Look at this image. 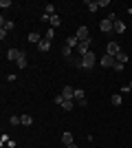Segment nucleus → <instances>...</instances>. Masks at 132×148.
I'll return each instance as SVG.
<instances>
[{
    "label": "nucleus",
    "instance_id": "nucleus-1",
    "mask_svg": "<svg viewBox=\"0 0 132 148\" xmlns=\"http://www.w3.org/2000/svg\"><path fill=\"white\" fill-rule=\"evenodd\" d=\"M95 62H97V56H95L93 51H88L86 56L82 58V66H84V69H93V66H95Z\"/></svg>",
    "mask_w": 132,
    "mask_h": 148
},
{
    "label": "nucleus",
    "instance_id": "nucleus-2",
    "mask_svg": "<svg viewBox=\"0 0 132 148\" xmlns=\"http://www.w3.org/2000/svg\"><path fill=\"white\" fill-rule=\"evenodd\" d=\"M75 38L79 40V42H88V40H93V38H90V31H88V27H79V29L75 31Z\"/></svg>",
    "mask_w": 132,
    "mask_h": 148
},
{
    "label": "nucleus",
    "instance_id": "nucleus-3",
    "mask_svg": "<svg viewBox=\"0 0 132 148\" xmlns=\"http://www.w3.org/2000/svg\"><path fill=\"white\" fill-rule=\"evenodd\" d=\"M106 53H108V56H112L114 60H117V56L121 53V47H119L117 42H108V47H106Z\"/></svg>",
    "mask_w": 132,
    "mask_h": 148
},
{
    "label": "nucleus",
    "instance_id": "nucleus-4",
    "mask_svg": "<svg viewBox=\"0 0 132 148\" xmlns=\"http://www.w3.org/2000/svg\"><path fill=\"white\" fill-rule=\"evenodd\" d=\"M90 42H93V40H88V42H79V44H77V56H79V58H84V56H86V53H88V51H90Z\"/></svg>",
    "mask_w": 132,
    "mask_h": 148
},
{
    "label": "nucleus",
    "instance_id": "nucleus-5",
    "mask_svg": "<svg viewBox=\"0 0 132 148\" xmlns=\"http://www.w3.org/2000/svg\"><path fill=\"white\" fill-rule=\"evenodd\" d=\"M99 29L104 31V33H110V31L114 29V22H110V20H108V18H104V20H101V22H99Z\"/></svg>",
    "mask_w": 132,
    "mask_h": 148
},
{
    "label": "nucleus",
    "instance_id": "nucleus-6",
    "mask_svg": "<svg viewBox=\"0 0 132 148\" xmlns=\"http://www.w3.org/2000/svg\"><path fill=\"white\" fill-rule=\"evenodd\" d=\"M20 58H22V51H18V49H9V51H7V60L18 62Z\"/></svg>",
    "mask_w": 132,
    "mask_h": 148
},
{
    "label": "nucleus",
    "instance_id": "nucleus-7",
    "mask_svg": "<svg viewBox=\"0 0 132 148\" xmlns=\"http://www.w3.org/2000/svg\"><path fill=\"white\" fill-rule=\"evenodd\" d=\"M114 62H117V60H114L112 56H108V53H106V56L99 60V64H101V66H106V69H110V66H114Z\"/></svg>",
    "mask_w": 132,
    "mask_h": 148
},
{
    "label": "nucleus",
    "instance_id": "nucleus-8",
    "mask_svg": "<svg viewBox=\"0 0 132 148\" xmlns=\"http://www.w3.org/2000/svg\"><path fill=\"white\" fill-rule=\"evenodd\" d=\"M62 95H64V99H75V88H73V86H64Z\"/></svg>",
    "mask_w": 132,
    "mask_h": 148
},
{
    "label": "nucleus",
    "instance_id": "nucleus-9",
    "mask_svg": "<svg viewBox=\"0 0 132 148\" xmlns=\"http://www.w3.org/2000/svg\"><path fill=\"white\" fill-rule=\"evenodd\" d=\"M62 144H64V146H70V144H75V142H73V133H70V130L62 133Z\"/></svg>",
    "mask_w": 132,
    "mask_h": 148
},
{
    "label": "nucleus",
    "instance_id": "nucleus-10",
    "mask_svg": "<svg viewBox=\"0 0 132 148\" xmlns=\"http://www.w3.org/2000/svg\"><path fill=\"white\" fill-rule=\"evenodd\" d=\"M38 47H40V51H42V53H49V51H51V40H46V38H44Z\"/></svg>",
    "mask_w": 132,
    "mask_h": 148
},
{
    "label": "nucleus",
    "instance_id": "nucleus-11",
    "mask_svg": "<svg viewBox=\"0 0 132 148\" xmlns=\"http://www.w3.org/2000/svg\"><path fill=\"white\" fill-rule=\"evenodd\" d=\"M60 25H62V18H60L57 13H53V16H51V29H57Z\"/></svg>",
    "mask_w": 132,
    "mask_h": 148
},
{
    "label": "nucleus",
    "instance_id": "nucleus-12",
    "mask_svg": "<svg viewBox=\"0 0 132 148\" xmlns=\"http://www.w3.org/2000/svg\"><path fill=\"white\" fill-rule=\"evenodd\" d=\"M77 44H79V40H77L75 36H68V38H66V47H70V49H77Z\"/></svg>",
    "mask_w": 132,
    "mask_h": 148
},
{
    "label": "nucleus",
    "instance_id": "nucleus-13",
    "mask_svg": "<svg viewBox=\"0 0 132 148\" xmlns=\"http://www.w3.org/2000/svg\"><path fill=\"white\" fill-rule=\"evenodd\" d=\"M20 119H22V126H31V124H33V117L29 115V113H22Z\"/></svg>",
    "mask_w": 132,
    "mask_h": 148
},
{
    "label": "nucleus",
    "instance_id": "nucleus-14",
    "mask_svg": "<svg viewBox=\"0 0 132 148\" xmlns=\"http://www.w3.org/2000/svg\"><path fill=\"white\" fill-rule=\"evenodd\" d=\"M86 7H88V11H90V13H95L97 9H99V2H97V0H88Z\"/></svg>",
    "mask_w": 132,
    "mask_h": 148
},
{
    "label": "nucleus",
    "instance_id": "nucleus-15",
    "mask_svg": "<svg viewBox=\"0 0 132 148\" xmlns=\"http://www.w3.org/2000/svg\"><path fill=\"white\" fill-rule=\"evenodd\" d=\"M114 33H123V31H126V22H121V20H117V22H114Z\"/></svg>",
    "mask_w": 132,
    "mask_h": 148
},
{
    "label": "nucleus",
    "instance_id": "nucleus-16",
    "mask_svg": "<svg viewBox=\"0 0 132 148\" xmlns=\"http://www.w3.org/2000/svg\"><path fill=\"white\" fill-rule=\"evenodd\" d=\"M70 56H73V49L64 44V47H62V58H66V60H70Z\"/></svg>",
    "mask_w": 132,
    "mask_h": 148
},
{
    "label": "nucleus",
    "instance_id": "nucleus-17",
    "mask_svg": "<svg viewBox=\"0 0 132 148\" xmlns=\"http://www.w3.org/2000/svg\"><path fill=\"white\" fill-rule=\"evenodd\" d=\"M121 102H123V97H121L119 93H117V95H112V97H110V104H112V106H121Z\"/></svg>",
    "mask_w": 132,
    "mask_h": 148
},
{
    "label": "nucleus",
    "instance_id": "nucleus-18",
    "mask_svg": "<svg viewBox=\"0 0 132 148\" xmlns=\"http://www.w3.org/2000/svg\"><path fill=\"white\" fill-rule=\"evenodd\" d=\"M62 108H64V111H73V108H75L73 99H64V102H62Z\"/></svg>",
    "mask_w": 132,
    "mask_h": 148
},
{
    "label": "nucleus",
    "instance_id": "nucleus-19",
    "mask_svg": "<svg viewBox=\"0 0 132 148\" xmlns=\"http://www.w3.org/2000/svg\"><path fill=\"white\" fill-rule=\"evenodd\" d=\"M0 25H2V29H5V31H11L13 29V22H11V20H5V18H2V20H0Z\"/></svg>",
    "mask_w": 132,
    "mask_h": 148
},
{
    "label": "nucleus",
    "instance_id": "nucleus-20",
    "mask_svg": "<svg viewBox=\"0 0 132 148\" xmlns=\"http://www.w3.org/2000/svg\"><path fill=\"white\" fill-rule=\"evenodd\" d=\"M44 13H46V16H53V13H55V7L51 5V2H46V5H44Z\"/></svg>",
    "mask_w": 132,
    "mask_h": 148
},
{
    "label": "nucleus",
    "instance_id": "nucleus-21",
    "mask_svg": "<svg viewBox=\"0 0 132 148\" xmlns=\"http://www.w3.org/2000/svg\"><path fill=\"white\" fill-rule=\"evenodd\" d=\"M29 42H42V40H40V33H35V31H31V33H29Z\"/></svg>",
    "mask_w": 132,
    "mask_h": 148
},
{
    "label": "nucleus",
    "instance_id": "nucleus-22",
    "mask_svg": "<svg viewBox=\"0 0 132 148\" xmlns=\"http://www.w3.org/2000/svg\"><path fill=\"white\" fill-rule=\"evenodd\" d=\"M16 64H18L20 69H26V53H24V51H22V58H20V60L16 62Z\"/></svg>",
    "mask_w": 132,
    "mask_h": 148
},
{
    "label": "nucleus",
    "instance_id": "nucleus-23",
    "mask_svg": "<svg viewBox=\"0 0 132 148\" xmlns=\"http://www.w3.org/2000/svg\"><path fill=\"white\" fill-rule=\"evenodd\" d=\"M9 124H11V126H18V124H22L20 115H11V117H9Z\"/></svg>",
    "mask_w": 132,
    "mask_h": 148
},
{
    "label": "nucleus",
    "instance_id": "nucleus-24",
    "mask_svg": "<svg viewBox=\"0 0 132 148\" xmlns=\"http://www.w3.org/2000/svg\"><path fill=\"white\" fill-rule=\"evenodd\" d=\"M117 62H121V64H126V62H128V53H126V51H121L119 56H117Z\"/></svg>",
    "mask_w": 132,
    "mask_h": 148
},
{
    "label": "nucleus",
    "instance_id": "nucleus-25",
    "mask_svg": "<svg viewBox=\"0 0 132 148\" xmlns=\"http://www.w3.org/2000/svg\"><path fill=\"white\" fill-rule=\"evenodd\" d=\"M84 95H86V93H84L82 88H75V99H77V102H79V99H84Z\"/></svg>",
    "mask_w": 132,
    "mask_h": 148
},
{
    "label": "nucleus",
    "instance_id": "nucleus-26",
    "mask_svg": "<svg viewBox=\"0 0 132 148\" xmlns=\"http://www.w3.org/2000/svg\"><path fill=\"white\" fill-rule=\"evenodd\" d=\"M44 38H46V40H51V42H53V38H55V29H49V31H46V36H44Z\"/></svg>",
    "mask_w": 132,
    "mask_h": 148
},
{
    "label": "nucleus",
    "instance_id": "nucleus-27",
    "mask_svg": "<svg viewBox=\"0 0 132 148\" xmlns=\"http://www.w3.org/2000/svg\"><path fill=\"white\" fill-rule=\"evenodd\" d=\"M112 71H117V73H121V71H123V64H121V62H114Z\"/></svg>",
    "mask_w": 132,
    "mask_h": 148
},
{
    "label": "nucleus",
    "instance_id": "nucleus-28",
    "mask_svg": "<svg viewBox=\"0 0 132 148\" xmlns=\"http://www.w3.org/2000/svg\"><path fill=\"white\" fill-rule=\"evenodd\" d=\"M0 7H2V9H9V7H11V0H0Z\"/></svg>",
    "mask_w": 132,
    "mask_h": 148
},
{
    "label": "nucleus",
    "instance_id": "nucleus-29",
    "mask_svg": "<svg viewBox=\"0 0 132 148\" xmlns=\"http://www.w3.org/2000/svg\"><path fill=\"white\" fill-rule=\"evenodd\" d=\"M108 20H110V22H117L119 18H117V13H112V11H110V13H108Z\"/></svg>",
    "mask_w": 132,
    "mask_h": 148
},
{
    "label": "nucleus",
    "instance_id": "nucleus-30",
    "mask_svg": "<svg viewBox=\"0 0 132 148\" xmlns=\"http://www.w3.org/2000/svg\"><path fill=\"white\" fill-rule=\"evenodd\" d=\"M62 102H64V95H55V104L62 106Z\"/></svg>",
    "mask_w": 132,
    "mask_h": 148
},
{
    "label": "nucleus",
    "instance_id": "nucleus-31",
    "mask_svg": "<svg viewBox=\"0 0 132 148\" xmlns=\"http://www.w3.org/2000/svg\"><path fill=\"white\" fill-rule=\"evenodd\" d=\"M99 2V7H110V0H97Z\"/></svg>",
    "mask_w": 132,
    "mask_h": 148
},
{
    "label": "nucleus",
    "instance_id": "nucleus-32",
    "mask_svg": "<svg viewBox=\"0 0 132 148\" xmlns=\"http://www.w3.org/2000/svg\"><path fill=\"white\" fill-rule=\"evenodd\" d=\"M16 80H18V77H16L13 73H9V75H7V82H16Z\"/></svg>",
    "mask_w": 132,
    "mask_h": 148
},
{
    "label": "nucleus",
    "instance_id": "nucleus-33",
    "mask_svg": "<svg viewBox=\"0 0 132 148\" xmlns=\"http://www.w3.org/2000/svg\"><path fill=\"white\" fill-rule=\"evenodd\" d=\"M66 148H77V146H75V144H70V146H66Z\"/></svg>",
    "mask_w": 132,
    "mask_h": 148
},
{
    "label": "nucleus",
    "instance_id": "nucleus-34",
    "mask_svg": "<svg viewBox=\"0 0 132 148\" xmlns=\"http://www.w3.org/2000/svg\"><path fill=\"white\" fill-rule=\"evenodd\" d=\"M128 86H130V91H132V82H130V84H128Z\"/></svg>",
    "mask_w": 132,
    "mask_h": 148
}]
</instances>
